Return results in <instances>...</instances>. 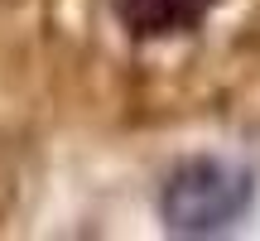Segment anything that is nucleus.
<instances>
[{
  "label": "nucleus",
  "instance_id": "f257e3e1",
  "mask_svg": "<svg viewBox=\"0 0 260 241\" xmlns=\"http://www.w3.org/2000/svg\"><path fill=\"white\" fill-rule=\"evenodd\" d=\"M246 203H251V174L222 164V159H193V164L174 169L159 193V213H164L169 232L183 236H212L241 222Z\"/></svg>",
  "mask_w": 260,
  "mask_h": 241
},
{
  "label": "nucleus",
  "instance_id": "f03ea898",
  "mask_svg": "<svg viewBox=\"0 0 260 241\" xmlns=\"http://www.w3.org/2000/svg\"><path fill=\"white\" fill-rule=\"evenodd\" d=\"M217 5H222V0H111L121 29L130 39H140V44L193 34Z\"/></svg>",
  "mask_w": 260,
  "mask_h": 241
}]
</instances>
